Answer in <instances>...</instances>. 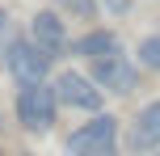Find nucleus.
Returning <instances> with one entry per match:
<instances>
[{"label":"nucleus","instance_id":"1","mask_svg":"<svg viewBox=\"0 0 160 156\" xmlns=\"http://www.w3.org/2000/svg\"><path fill=\"white\" fill-rule=\"evenodd\" d=\"M55 106H59L55 84H47V80H30V84L17 89V123H21L25 131H34V135L51 131V123H55Z\"/></svg>","mask_w":160,"mask_h":156},{"label":"nucleus","instance_id":"2","mask_svg":"<svg viewBox=\"0 0 160 156\" xmlns=\"http://www.w3.org/2000/svg\"><path fill=\"white\" fill-rule=\"evenodd\" d=\"M114 139H118V118L93 114V123L68 135V156H114Z\"/></svg>","mask_w":160,"mask_h":156},{"label":"nucleus","instance_id":"3","mask_svg":"<svg viewBox=\"0 0 160 156\" xmlns=\"http://www.w3.org/2000/svg\"><path fill=\"white\" fill-rule=\"evenodd\" d=\"M4 68L17 76V84H30L51 72V55L42 47H34V38H13L4 51Z\"/></svg>","mask_w":160,"mask_h":156},{"label":"nucleus","instance_id":"4","mask_svg":"<svg viewBox=\"0 0 160 156\" xmlns=\"http://www.w3.org/2000/svg\"><path fill=\"white\" fill-rule=\"evenodd\" d=\"M93 84L122 97V93L135 89V63H131L122 51H114V55H105V59H93Z\"/></svg>","mask_w":160,"mask_h":156},{"label":"nucleus","instance_id":"5","mask_svg":"<svg viewBox=\"0 0 160 156\" xmlns=\"http://www.w3.org/2000/svg\"><path fill=\"white\" fill-rule=\"evenodd\" d=\"M55 97L63 101V106L88 110V114H97V110H101V89H97L88 76H80V72H59V80H55Z\"/></svg>","mask_w":160,"mask_h":156},{"label":"nucleus","instance_id":"6","mask_svg":"<svg viewBox=\"0 0 160 156\" xmlns=\"http://www.w3.org/2000/svg\"><path fill=\"white\" fill-rule=\"evenodd\" d=\"M30 38H34V47H42L51 59H55V55L68 51V25L59 21V13L42 8V13L34 17V25H30Z\"/></svg>","mask_w":160,"mask_h":156},{"label":"nucleus","instance_id":"7","mask_svg":"<svg viewBox=\"0 0 160 156\" xmlns=\"http://www.w3.org/2000/svg\"><path fill=\"white\" fill-rule=\"evenodd\" d=\"M131 143L135 148H160V101L139 110L135 118V131H131Z\"/></svg>","mask_w":160,"mask_h":156},{"label":"nucleus","instance_id":"8","mask_svg":"<svg viewBox=\"0 0 160 156\" xmlns=\"http://www.w3.org/2000/svg\"><path fill=\"white\" fill-rule=\"evenodd\" d=\"M72 51H76V55H84V59H105V55H114V51H122V42H118V34H114V30H88Z\"/></svg>","mask_w":160,"mask_h":156},{"label":"nucleus","instance_id":"9","mask_svg":"<svg viewBox=\"0 0 160 156\" xmlns=\"http://www.w3.org/2000/svg\"><path fill=\"white\" fill-rule=\"evenodd\" d=\"M139 63L152 68V72H160V34L143 38V47H139Z\"/></svg>","mask_w":160,"mask_h":156},{"label":"nucleus","instance_id":"10","mask_svg":"<svg viewBox=\"0 0 160 156\" xmlns=\"http://www.w3.org/2000/svg\"><path fill=\"white\" fill-rule=\"evenodd\" d=\"M59 8H68L72 17H84V21H93V13H97V0H59Z\"/></svg>","mask_w":160,"mask_h":156},{"label":"nucleus","instance_id":"11","mask_svg":"<svg viewBox=\"0 0 160 156\" xmlns=\"http://www.w3.org/2000/svg\"><path fill=\"white\" fill-rule=\"evenodd\" d=\"M4 34H8V13L0 8V47H4Z\"/></svg>","mask_w":160,"mask_h":156},{"label":"nucleus","instance_id":"12","mask_svg":"<svg viewBox=\"0 0 160 156\" xmlns=\"http://www.w3.org/2000/svg\"><path fill=\"white\" fill-rule=\"evenodd\" d=\"M105 4H110L114 13H122V8H127V0H105Z\"/></svg>","mask_w":160,"mask_h":156}]
</instances>
